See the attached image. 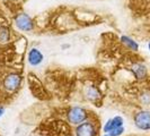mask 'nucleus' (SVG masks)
<instances>
[{
	"label": "nucleus",
	"instance_id": "6e6552de",
	"mask_svg": "<svg viewBox=\"0 0 150 136\" xmlns=\"http://www.w3.org/2000/svg\"><path fill=\"white\" fill-rule=\"evenodd\" d=\"M131 72L138 81H143L148 76V68L146 65H143L141 62H135L134 65H132Z\"/></svg>",
	"mask_w": 150,
	"mask_h": 136
},
{
	"label": "nucleus",
	"instance_id": "f257e3e1",
	"mask_svg": "<svg viewBox=\"0 0 150 136\" xmlns=\"http://www.w3.org/2000/svg\"><path fill=\"white\" fill-rule=\"evenodd\" d=\"M66 117H67V120L69 124H71L74 126H78V125L83 124V121L88 120L89 112L83 107L75 106L68 109Z\"/></svg>",
	"mask_w": 150,
	"mask_h": 136
},
{
	"label": "nucleus",
	"instance_id": "1a4fd4ad",
	"mask_svg": "<svg viewBox=\"0 0 150 136\" xmlns=\"http://www.w3.org/2000/svg\"><path fill=\"white\" fill-rule=\"evenodd\" d=\"M85 98L87 99L90 102H97L99 99L102 98V94L96 86L94 85H89V86H86L85 87Z\"/></svg>",
	"mask_w": 150,
	"mask_h": 136
},
{
	"label": "nucleus",
	"instance_id": "dca6fc26",
	"mask_svg": "<svg viewBox=\"0 0 150 136\" xmlns=\"http://www.w3.org/2000/svg\"><path fill=\"white\" fill-rule=\"evenodd\" d=\"M148 49H149V51H150V41L148 42Z\"/></svg>",
	"mask_w": 150,
	"mask_h": 136
},
{
	"label": "nucleus",
	"instance_id": "39448f33",
	"mask_svg": "<svg viewBox=\"0 0 150 136\" xmlns=\"http://www.w3.org/2000/svg\"><path fill=\"white\" fill-rule=\"evenodd\" d=\"M76 136H96L97 135V129L93 121L89 119L83 121V124L76 126L75 128Z\"/></svg>",
	"mask_w": 150,
	"mask_h": 136
},
{
	"label": "nucleus",
	"instance_id": "2eb2a0df",
	"mask_svg": "<svg viewBox=\"0 0 150 136\" xmlns=\"http://www.w3.org/2000/svg\"><path fill=\"white\" fill-rule=\"evenodd\" d=\"M69 47H70V45H69V44H63V45H62V47H61V48H62V49H68Z\"/></svg>",
	"mask_w": 150,
	"mask_h": 136
},
{
	"label": "nucleus",
	"instance_id": "7ed1b4c3",
	"mask_svg": "<svg viewBox=\"0 0 150 136\" xmlns=\"http://www.w3.org/2000/svg\"><path fill=\"white\" fill-rule=\"evenodd\" d=\"M16 29L21 32H32L35 29V23L33 18L26 13H19L14 18Z\"/></svg>",
	"mask_w": 150,
	"mask_h": 136
},
{
	"label": "nucleus",
	"instance_id": "f8f14e48",
	"mask_svg": "<svg viewBox=\"0 0 150 136\" xmlns=\"http://www.w3.org/2000/svg\"><path fill=\"white\" fill-rule=\"evenodd\" d=\"M124 130H125V128H124V126H123V127H120V128L114 129V130L110 132V133H106V134H104L103 136H121L124 133Z\"/></svg>",
	"mask_w": 150,
	"mask_h": 136
},
{
	"label": "nucleus",
	"instance_id": "9d476101",
	"mask_svg": "<svg viewBox=\"0 0 150 136\" xmlns=\"http://www.w3.org/2000/svg\"><path fill=\"white\" fill-rule=\"evenodd\" d=\"M120 42L124 45L127 49L131 50V51H139V43L135 41L134 39H132L129 35H122L120 38Z\"/></svg>",
	"mask_w": 150,
	"mask_h": 136
},
{
	"label": "nucleus",
	"instance_id": "4468645a",
	"mask_svg": "<svg viewBox=\"0 0 150 136\" xmlns=\"http://www.w3.org/2000/svg\"><path fill=\"white\" fill-rule=\"evenodd\" d=\"M5 112H6V108H5V107H2V106H0V118L5 115Z\"/></svg>",
	"mask_w": 150,
	"mask_h": 136
},
{
	"label": "nucleus",
	"instance_id": "0eeeda50",
	"mask_svg": "<svg viewBox=\"0 0 150 136\" xmlns=\"http://www.w3.org/2000/svg\"><path fill=\"white\" fill-rule=\"evenodd\" d=\"M123 126H124V119H123L122 116L117 115V116H114V117L106 120V122L103 126V133L106 134V133H110L114 129L120 128V127H123Z\"/></svg>",
	"mask_w": 150,
	"mask_h": 136
},
{
	"label": "nucleus",
	"instance_id": "ddd939ff",
	"mask_svg": "<svg viewBox=\"0 0 150 136\" xmlns=\"http://www.w3.org/2000/svg\"><path fill=\"white\" fill-rule=\"evenodd\" d=\"M140 101H141V103L144 105V106L150 105V93H143V94H141Z\"/></svg>",
	"mask_w": 150,
	"mask_h": 136
},
{
	"label": "nucleus",
	"instance_id": "f03ea898",
	"mask_svg": "<svg viewBox=\"0 0 150 136\" xmlns=\"http://www.w3.org/2000/svg\"><path fill=\"white\" fill-rule=\"evenodd\" d=\"M23 75L17 72H10L2 79V87L7 93H15L23 84Z\"/></svg>",
	"mask_w": 150,
	"mask_h": 136
},
{
	"label": "nucleus",
	"instance_id": "423d86ee",
	"mask_svg": "<svg viewBox=\"0 0 150 136\" xmlns=\"http://www.w3.org/2000/svg\"><path fill=\"white\" fill-rule=\"evenodd\" d=\"M44 61V54L38 48H30L27 52V62L30 67H38Z\"/></svg>",
	"mask_w": 150,
	"mask_h": 136
},
{
	"label": "nucleus",
	"instance_id": "20e7f679",
	"mask_svg": "<svg viewBox=\"0 0 150 136\" xmlns=\"http://www.w3.org/2000/svg\"><path fill=\"white\" fill-rule=\"evenodd\" d=\"M135 127L143 132L150 130V110H140L133 116Z\"/></svg>",
	"mask_w": 150,
	"mask_h": 136
},
{
	"label": "nucleus",
	"instance_id": "9b49d317",
	"mask_svg": "<svg viewBox=\"0 0 150 136\" xmlns=\"http://www.w3.org/2000/svg\"><path fill=\"white\" fill-rule=\"evenodd\" d=\"M11 39V30L9 29V26H0V43L5 44L8 43Z\"/></svg>",
	"mask_w": 150,
	"mask_h": 136
}]
</instances>
